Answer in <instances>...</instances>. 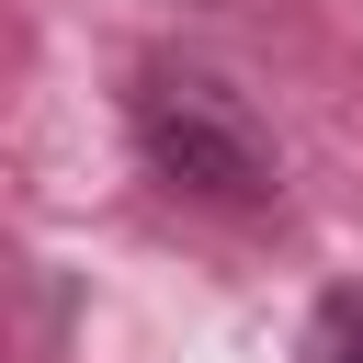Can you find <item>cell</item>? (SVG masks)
Returning a JSON list of instances; mask_svg holds the SVG:
<instances>
[{
	"mask_svg": "<svg viewBox=\"0 0 363 363\" xmlns=\"http://www.w3.org/2000/svg\"><path fill=\"white\" fill-rule=\"evenodd\" d=\"M125 136H136V170L182 204H216V216H272L284 204V147H272L261 102L204 57H170V45L136 57Z\"/></svg>",
	"mask_w": 363,
	"mask_h": 363,
	"instance_id": "1",
	"label": "cell"
},
{
	"mask_svg": "<svg viewBox=\"0 0 363 363\" xmlns=\"http://www.w3.org/2000/svg\"><path fill=\"white\" fill-rule=\"evenodd\" d=\"M295 363H363V284H329L318 318H306V352Z\"/></svg>",
	"mask_w": 363,
	"mask_h": 363,
	"instance_id": "2",
	"label": "cell"
}]
</instances>
